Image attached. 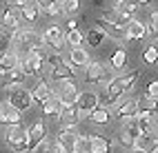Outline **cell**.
I'll list each match as a JSON object with an SVG mask.
<instances>
[{
	"instance_id": "d6986e66",
	"label": "cell",
	"mask_w": 158,
	"mask_h": 153,
	"mask_svg": "<svg viewBox=\"0 0 158 153\" xmlns=\"http://www.w3.org/2000/svg\"><path fill=\"white\" fill-rule=\"evenodd\" d=\"M27 138H29V151H31L38 142H43L47 138V124H45L43 120H36L34 124L27 129Z\"/></svg>"
},
{
	"instance_id": "b9f144b4",
	"label": "cell",
	"mask_w": 158,
	"mask_h": 153,
	"mask_svg": "<svg viewBox=\"0 0 158 153\" xmlns=\"http://www.w3.org/2000/svg\"><path fill=\"white\" fill-rule=\"evenodd\" d=\"M76 29H78V20L76 18H69L67 25H65V31H76Z\"/></svg>"
},
{
	"instance_id": "2e32d148",
	"label": "cell",
	"mask_w": 158,
	"mask_h": 153,
	"mask_svg": "<svg viewBox=\"0 0 158 153\" xmlns=\"http://www.w3.org/2000/svg\"><path fill=\"white\" fill-rule=\"evenodd\" d=\"M20 18H23V16L18 14V9L11 7V5H7L2 11H0V25H2L5 29H9V33L18 31V29H20Z\"/></svg>"
},
{
	"instance_id": "cb8c5ba5",
	"label": "cell",
	"mask_w": 158,
	"mask_h": 153,
	"mask_svg": "<svg viewBox=\"0 0 158 153\" xmlns=\"http://www.w3.org/2000/svg\"><path fill=\"white\" fill-rule=\"evenodd\" d=\"M60 124L62 127H69V124H78L80 122V116H78V107L76 104H62V111H60Z\"/></svg>"
},
{
	"instance_id": "8d00e7d4",
	"label": "cell",
	"mask_w": 158,
	"mask_h": 153,
	"mask_svg": "<svg viewBox=\"0 0 158 153\" xmlns=\"http://www.w3.org/2000/svg\"><path fill=\"white\" fill-rule=\"evenodd\" d=\"M145 96H147V98H154V100H158V80H154V82H149V84H147V89H145Z\"/></svg>"
},
{
	"instance_id": "ba28073f",
	"label": "cell",
	"mask_w": 158,
	"mask_h": 153,
	"mask_svg": "<svg viewBox=\"0 0 158 153\" xmlns=\"http://www.w3.org/2000/svg\"><path fill=\"white\" fill-rule=\"evenodd\" d=\"M45 65L47 60L40 58L36 53H27L20 58V69H23V73L29 78V76H36V78H43L45 76Z\"/></svg>"
},
{
	"instance_id": "ee69618b",
	"label": "cell",
	"mask_w": 158,
	"mask_h": 153,
	"mask_svg": "<svg viewBox=\"0 0 158 153\" xmlns=\"http://www.w3.org/2000/svg\"><path fill=\"white\" fill-rule=\"evenodd\" d=\"M2 84H5V71L0 69V89H2Z\"/></svg>"
},
{
	"instance_id": "30bf717a",
	"label": "cell",
	"mask_w": 158,
	"mask_h": 153,
	"mask_svg": "<svg viewBox=\"0 0 158 153\" xmlns=\"http://www.w3.org/2000/svg\"><path fill=\"white\" fill-rule=\"evenodd\" d=\"M120 144L123 147H134V142L140 138V122L136 118H129V120H123V129H120Z\"/></svg>"
},
{
	"instance_id": "5bb4252c",
	"label": "cell",
	"mask_w": 158,
	"mask_h": 153,
	"mask_svg": "<svg viewBox=\"0 0 158 153\" xmlns=\"http://www.w3.org/2000/svg\"><path fill=\"white\" fill-rule=\"evenodd\" d=\"M78 124H69V127H62L60 129V133L56 138V142H60L62 147H65L69 153L76 151V142H78Z\"/></svg>"
},
{
	"instance_id": "52a82bcc",
	"label": "cell",
	"mask_w": 158,
	"mask_h": 153,
	"mask_svg": "<svg viewBox=\"0 0 158 153\" xmlns=\"http://www.w3.org/2000/svg\"><path fill=\"white\" fill-rule=\"evenodd\" d=\"M82 78H85L89 84H100V87H107L111 80H114V78L107 73L105 65H102V62H96V60H91V62L85 67V73H82Z\"/></svg>"
},
{
	"instance_id": "f546056e",
	"label": "cell",
	"mask_w": 158,
	"mask_h": 153,
	"mask_svg": "<svg viewBox=\"0 0 158 153\" xmlns=\"http://www.w3.org/2000/svg\"><path fill=\"white\" fill-rule=\"evenodd\" d=\"M67 45H69V49L71 47H82V45H85V33H82L80 29H76V31H67Z\"/></svg>"
},
{
	"instance_id": "e0dca14e",
	"label": "cell",
	"mask_w": 158,
	"mask_h": 153,
	"mask_svg": "<svg viewBox=\"0 0 158 153\" xmlns=\"http://www.w3.org/2000/svg\"><path fill=\"white\" fill-rule=\"evenodd\" d=\"M114 140L98 133H89V153H114Z\"/></svg>"
},
{
	"instance_id": "7bdbcfd3",
	"label": "cell",
	"mask_w": 158,
	"mask_h": 153,
	"mask_svg": "<svg viewBox=\"0 0 158 153\" xmlns=\"http://www.w3.org/2000/svg\"><path fill=\"white\" fill-rule=\"evenodd\" d=\"M54 2H56V0H36V5H38L40 9H45V11H47V9L54 5Z\"/></svg>"
},
{
	"instance_id": "ac0fdd59",
	"label": "cell",
	"mask_w": 158,
	"mask_h": 153,
	"mask_svg": "<svg viewBox=\"0 0 158 153\" xmlns=\"http://www.w3.org/2000/svg\"><path fill=\"white\" fill-rule=\"evenodd\" d=\"M114 113L118 116L120 120L136 118V116H138V100H134V98H125V100H120V104L114 109Z\"/></svg>"
},
{
	"instance_id": "484cf974",
	"label": "cell",
	"mask_w": 158,
	"mask_h": 153,
	"mask_svg": "<svg viewBox=\"0 0 158 153\" xmlns=\"http://www.w3.org/2000/svg\"><path fill=\"white\" fill-rule=\"evenodd\" d=\"M20 67V56L16 53L14 49H7L2 56H0V69L9 71V69H18Z\"/></svg>"
},
{
	"instance_id": "8fae6325",
	"label": "cell",
	"mask_w": 158,
	"mask_h": 153,
	"mask_svg": "<svg viewBox=\"0 0 158 153\" xmlns=\"http://www.w3.org/2000/svg\"><path fill=\"white\" fill-rule=\"evenodd\" d=\"M98 104H100V100H98V93H96V91H80V96H78V100H76L80 120L89 118V113H91Z\"/></svg>"
},
{
	"instance_id": "c3c4849f",
	"label": "cell",
	"mask_w": 158,
	"mask_h": 153,
	"mask_svg": "<svg viewBox=\"0 0 158 153\" xmlns=\"http://www.w3.org/2000/svg\"><path fill=\"white\" fill-rule=\"evenodd\" d=\"M58 2H65V0H58Z\"/></svg>"
},
{
	"instance_id": "bcb514c9",
	"label": "cell",
	"mask_w": 158,
	"mask_h": 153,
	"mask_svg": "<svg viewBox=\"0 0 158 153\" xmlns=\"http://www.w3.org/2000/svg\"><path fill=\"white\" fill-rule=\"evenodd\" d=\"M94 7H96V9H100V7H102V0H94Z\"/></svg>"
},
{
	"instance_id": "d4e9b609",
	"label": "cell",
	"mask_w": 158,
	"mask_h": 153,
	"mask_svg": "<svg viewBox=\"0 0 158 153\" xmlns=\"http://www.w3.org/2000/svg\"><path fill=\"white\" fill-rule=\"evenodd\" d=\"M127 65H129V62H127V49H125V47H118V49L111 53V58H109V67H111V71H123Z\"/></svg>"
},
{
	"instance_id": "f6af8a7d",
	"label": "cell",
	"mask_w": 158,
	"mask_h": 153,
	"mask_svg": "<svg viewBox=\"0 0 158 153\" xmlns=\"http://www.w3.org/2000/svg\"><path fill=\"white\" fill-rule=\"evenodd\" d=\"M134 2H136V5H138V7H140V5H149V2H152V0H134Z\"/></svg>"
},
{
	"instance_id": "e575fe53",
	"label": "cell",
	"mask_w": 158,
	"mask_h": 153,
	"mask_svg": "<svg viewBox=\"0 0 158 153\" xmlns=\"http://www.w3.org/2000/svg\"><path fill=\"white\" fill-rule=\"evenodd\" d=\"M51 144H54V142L45 138L43 142H38V144L31 149V153H51Z\"/></svg>"
},
{
	"instance_id": "7a4b0ae2",
	"label": "cell",
	"mask_w": 158,
	"mask_h": 153,
	"mask_svg": "<svg viewBox=\"0 0 158 153\" xmlns=\"http://www.w3.org/2000/svg\"><path fill=\"white\" fill-rule=\"evenodd\" d=\"M9 40H11V47H9V49H14L20 58L27 56L34 47L45 45L43 42V33L34 31L31 27H20L18 31H11V33H9Z\"/></svg>"
},
{
	"instance_id": "d590c367",
	"label": "cell",
	"mask_w": 158,
	"mask_h": 153,
	"mask_svg": "<svg viewBox=\"0 0 158 153\" xmlns=\"http://www.w3.org/2000/svg\"><path fill=\"white\" fill-rule=\"evenodd\" d=\"M76 151H78V153H89V135H78Z\"/></svg>"
},
{
	"instance_id": "8992f818",
	"label": "cell",
	"mask_w": 158,
	"mask_h": 153,
	"mask_svg": "<svg viewBox=\"0 0 158 153\" xmlns=\"http://www.w3.org/2000/svg\"><path fill=\"white\" fill-rule=\"evenodd\" d=\"M5 142L7 147L16 151V153H25L29 151V138H27V129L23 127H7V133H5Z\"/></svg>"
},
{
	"instance_id": "ffe728a7",
	"label": "cell",
	"mask_w": 158,
	"mask_h": 153,
	"mask_svg": "<svg viewBox=\"0 0 158 153\" xmlns=\"http://www.w3.org/2000/svg\"><path fill=\"white\" fill-rule=\"evenodd\" d=\"M145 38H147V27L140 20H131V22L125 27V40L138 42V40H145Z\"/></svg>"
},
{
	"instance_id": "f1b7e54d",
	"label": "cell",
	"mask_w": 158,
	"mask_h": 153,
	"mask_svg": "<svg viewBox=\"0 0 158 153\" xmlns=\"http://www.w3.org/2000/svg\"><path fill=\"white\" fill-rule=\"evenodd\" d=\"M20 16H23L27 22H36V20L40 18V7H38L36 2H29L27 7L20 9Z\"/></svg>"
},
{
	"instance_id": "7dc6e473",
	"label": "cell",
	"mask_w": 158,
	"mask_h": 153,
	"mask_svg": "<svg viewBox=\"0 0 158 153\" xmlns=\"http://www.w3.org/2000/svg\"><path fill=\"white\" fill-rule=\"evenodd\" d=\"M131 153H145V151H131Z\"/></svg>"
},
{
	"instance_id": "1f68e13d",
	"label": "cell",
	"mask_w": 158,
	"mask_h": 153,
	"mask_svg": "<svg viewBox=\"0 0 158 153\" xmlns=\"http://www.w3.org/2000/svg\"><path fill=\"white\" fill-rule=\"evenodd\" d=\"M138 109H143V111H152V113H156L158 116V100H154V98H140L138 100Z\"/></svg>"
},
{
	"instance_id": "4316f807",
	"label": "cell",
	"mask_w": 158,
	"mask_h": 153,
	"mask_svg": "<svg viewBox=\"0 0 158 153\" xmlns=\"http://www.w3.org/2000/svg\"><path fill=\"white\" fill-rule=\"evenodd\" d=\"M105 38H107V33H105L100 27H94V29H89V31L85 33V42H87V47H91V49H98V47L105 42Z\"/></svg>"
},
{
	"instance_id": "4dcf8cb0",
	"label": "cell",
	"mask_w": 158,
	"mask_h": 153,
	"mask_svg": "<svg viewBox=\"0 0 158 153\" xmlns=\"http://www.w3.org/2000/svg\"><path fill=\"white\" fill-rule=\"evenodd\" d=\"M143 60H145L147 65H156V62H158V45H156V42H152L149 47L145 49Z\"/></svg>"
},
{
	"instance_id": "4fadbf2b",
	"label": "cell",
	"mask_w": 158,
	"mask_h": 153,
	"mask_svg": "<svg viewBox=\"0 0 158 153\" xmlns=\"http://www.w3.org/2000/svg\"><path fill=\"white\" fill-rule=\"evenodd\" d=\"M20 120H23V113H20L14 104H9L7 100L0 102V124H5V127H18Z\"/></svg>"
},
{
	"instance_id": "ab89813d",
	"label": "cell",
	"mask_w": 158,
	"mask_h": 153,
	"mask_svg": "<svg viewBox=\"0 0 158 153\" xmlns=\"http://www.w3.org/2000/svg\"><path fill=\"white\" fill-rule=\"evenodd\" d=\"M31 2V0H7V5H11V7H16V9H23V7H27Z\"/></svg>"
},
{
	"instance_id": "44dd1931",
	"label": "cell",
	"mask_w": 158,
	"mask_h": 153,
	"mask_svg": "<svg viewBox=\"0 0 158 153\" xmlns=\"http://www.w3.org/2000/svg\"><path fill=\"white\" fill-rule=\"evenodd\" d=\"M31 96H34V102H38V104H45V102L54 96V91H51V82H49L47 78H43L34 89H31Z\"/></svg>"
},
{
	"instance_id": "836d02e7",
	"label": "cell",
	"mask_w": 158,
	"mask_h": 153,
	"mask_svg": "<svg viewBox=\"0 0 158 153\" xmlns=\"http://www.w3.org/2000/svg\"><path fill=\"white\" fill-rule=\"evenodd\" d=\"M145 27H147V33H152L154 38H158V9H154V11L149 14V22H147Z\"/></svg>"
},
{
	"instance_id": "74e56055",
	"label": "cell",
	"mask_w": 158,
	"mask_h": 153,
	"mask_svg": "<svg viewBox=\"0 0 158 153\" xmlns=\"http://www.w3.org/2000/svg\"><path fill=\"white\" fill-rule=\"evenodd\" d=\"M154 118H158V116L152 113V111H143V109H138V116H136V120H138V122H152Z\"/></svg>"
},
{
	"instance_id": "5b68a950",
	"label": "cell",
	"mask_w": 158,
	"mask_h": 153,
	"mask_svg": "<svg viewBox=\"0 0 158 153\" xmlns=\"http://www.w3.org/2000/svg\"><path fill=\"white\" fill-rule=\"evenodd\" d=\"M43 42L49 51H65L67 47V31L58 25H49L45 31H43Z\"/></svg>"
},
{
	"instance_id": "9a60e30c",
	"label": "cell",
	"mask_w": 158,
	"mask_h": 153,
	"mask_svg": "<svg viewBox=\"0 0 158 153\" xmlns=\"http://www.w3.org/2000/svg\"><path fill=\"white\" fill-rule=\"evenodd\" d=\"M76 78H78V67H73L71 62L47 71V80H49V82H60V80H76Z\"/></svg>"
},
{
	"instance_id": "f35d334b",
	"label": "cell",
	"mask_w": 158,
	"mask_h": 153,
	"mask_svg": "<svg viewBox=\"0 0 158 153\" xmlns=\"http://www.w3.org/2000/svg\"><path fill=\"white\" fill-rule=\"evenodd\" d=\"M47 14H49V16H65V14H62V2H58V0H56V2L47 9Z\"/></svg>"
},
{
	"instance_id": "3957f363",
	"label": "cell",
	"mask_w": 158,
	"mask_h": 153,
	"mask_svg": "<svg viewBox=\"0 0 158 153\" xmlns=\"http://www.w3.org/2000/svg\"><path fill=\"white\" fill-rule=\"evenodd\" d=\"M96 27H100L105 33H107V38H114V40H125V25L123 18L118 14H114L111 9L109 11H100L98 20H96Z\"/></svg>"
},
{
	"instance_id": "9c48e42d",
	"label": "cell",
	"mask_w": 158,
	"mask_h": 153,
	"mask_svg": "<svg viewBox=\"0 0 158 153\" xmlns=\"http://www.w3.org/2000/svg\"><path fill=\"white\" fill-rule=\"evenodd\" d=\"M9 104H14L20 113H25L27 109L34 107V96H31V89H25V87H16L9 91V98H7Z\"/></svg>"
},
{
	"instance_id": "603a6c76",
	"label": "cell",
	"mask_w": 158,
	"mask_h": 153,
	"mask_svg": "<svg viewBox=\"0 0 158 153\" xmlns=\"http://www.w3.org/2000/svg\"><path fill=\"white\" fill-rule=\"evenodd\" d=\"M87 120L94 122V124H98V127H107L109 122H111V109H107L105 104H98V107L89 113Z\"/></svg>"
},
{
	"instance_id": "7c38bea8",
	"label": "cell",
	"mask_w": 158,
	"mask_h": 153,
	"mask_svg": "<svg viewBox=\"0 0 158 153\" xmlns=\"http://www.w3.org/2000/svg\"><path fill=\"white\" fill-rule=\"evenodd\" d=\"M111 11L114 14H118L123 18V22L125 25H129L134 16L138 14V5L134 2V0H114V5H111Z\"/></svg>"
},
{
	"instance_id": "6da1fadb",
	"label": "cell",
	"mask_w": 158,
	"mask_h": 153,
	"mask_svg": "<svg viewBox=\"0 0 158 153\" xmlns=\"http://www.w3.org/2000/svg\"><path fill=\"white\" fill-rule=\"evenodd\" d=\"M138 78H140L138 71H131V73H125V76L114 78L111 82L105 87V107H107V109H116V107L120 104L123 96L129 93V91L136 87Z\"/></svg>"
},
{
	"instance_id": "7402d4cb",
	"label": "cell",
	"mask_w": 158,
	"mask_h": 153,
	"mask_svg": "<svg viewBox=\"0 0 158 153\" xmlns=\"http://www.w3.org/2000/svg\"><path fill=\"white\" fill-rule=\"evenodd\" d=\"M69 62H71L73 67H87V65L91 62L87 47H85V45H82V47H71V49H69Z\"/></svg>"
},
{
	"instance_id": "277c9868",
	"label": "cell",
	"mask_w": 158,
	"mask_h": 153,
	"mask_svg": "<svg viewBox=\"0 0 158 153\" xmlns=\"http://www.w3.org/2000/svg\"><path fill=\"white\" fill-rule=\"evenodd\" d=\"M51 91H54V96L62 102V104H76V100L80 96L76 80H60V82H51Z\"/></svg>"
},
{
	"instance_id": "d6a6232c",
	"label": "cell",
	"mask_w": 158,
	"mask_h": 153,
	"mask_svg": "<svg viewBox=\"0 0 158 153\" xmlns=\"http://www.w3.org/2000/svg\"><path fill=\"white\" fill-rule=\"evenodd\" d=\"M80 11V0H65L62 2V14L65 16H76Z\"/></svg>"
},
{
	"instance_id": "681fc988",
	"label": "cell",
	"mask_w": 158,
	"mask_h": 153,
	"mask_svg": "<svg viewBox=\"0 0 158 153\" xmlns=\"http://www.w3.org/2000/svg\"><path fill=\"white\" fill-rule=\"evenodd\" d=\"M73 153H78V151H73Z\"/></svg>"
},
{
	"instance_id": "83f0119b",
	"label": "cell",
	"mask_w": 158,
	"mask_h": 153,
	"mask_svg": "<svg viewBox=\"0 0 158 153\" xmlns=\"http://www.w3.org/2000/svg\"><path fill=\"white\" fill-rule=\"evenodd\" d=\"M40 107H43V113H45L47 118H58L60 111H62V102H60L56 96H51L45 104H40Z\"/></svg>"
},
{
	"instance_id": "60d3db41",
	"label": "cell",
	"mask_w": 158,
	"mask_h": 153,
	"mask_svg": "<svg viewBox=\"0 0 158 153\" xmlns=\"http://www.w3.org/2000/svg\"><path fill=\"white\" fill-rule=\"evenodd\" d=\"M11 47V40H9V33H0V49H9Z\"/></svg>"
}]
</instances>
